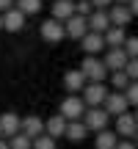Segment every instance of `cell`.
I'll return each mask as SVG.
<instances>
[{
    "mask_svg": "<svg viewBox=\"0 0 138 149\" xmlns=\"http://www.w3.org/2000/svg\"><path fill=\"white\" fill-rule=\"evenodd\" d=\"M0 31H3V14H0Z\"/></svg>",
    "mask_w": 138,
    "mask_h": 149,
    "instance_id": "obj_36",
    "label": "cell"
},
{
    "mask_svg": "<svg viewBox=\"0 0 138 149\" xmlns=\"http://www.w3.org/2000/svg\"><path fill=\"white\" fill-rule=\"evenodd\" d=\"M108 86H105V80L102 83H86V88H83V100H86V105H105V100H108Z\"/></svg>",
    "mask_w": 138,
    "mask_h": 149,
    "instance_id": "obj_5",
    "label": "cell"
},
{
    "mask_svg": "<svg viewBox=\"0 0 138 149\" xmlns=\"http://www.w3.org/2000/svg\"><path fill=\"white\" fill-rule=\"evenodd\" d=\"M89 31H91V28H89V17L72 14V17L66 19V36H69V39H77V42H80Z\"/></svg>",
    "mask_w": 138,
    "mask_h": 149,
    "instance_id": "obj_9",
    "label": "cell"
},
{
    "mask_svg": "<svg viewBox=\"0 0 138 149\" xmlns=\"http://www.w3.org/2000/svg\"><path fill=\"white\" fill-rule=\"evenodd\" d=\"M124 42H127V31L122 25H111L105 31V44L108 47H124Z\"/></svg>",
    "mask_w": 138,
    "mask_h": 149,
    "instance_id": "obj_18",
    "label": "cell"
},
{
    "mask_svg": "<svg viewBox=\"0 0 138 149\" xmlns=\"http://www.w3.org/2000/svg\"><path fill=\"white\" fill-rule=\"evenodd\" d=\"M116 149H138V144H135L133 138H122V141L116 144Z\"/></svg>",
    "mask_w": 138,
    "mask_h": 149,
    "instance_id": "obj_30",
    "label": "cell"
},
{
    "mask_svg": "<svg viewBox=\"0 0 138 149\" xmlns=\"http://www.w3.org/2000/svg\"><path fill=\"white\" fill-rule=\"evenodd\" d=\"M102 61H105V66H108L111 72H119V69H124V66H127L130 55H127V50H124V47H108Z\"/></svg>",
    "mask_w": 138,
    "mask_h": 149,
    "instance_id": "obj_8",
    "label": "cell"
},
{
    "mask_svg": "<svg viewBox=\"0 0 138 149\" xmlns=\"http://www.w3.org/2000/svg\"><path fill=\"white\" fill-rule=\"evenodd\" d=\"M124 72L130 74V80H138V58H130L127 66H124Z\"/></svg>",
    "mask_w": 138,
    "mask_h": 149,
    "instance_id": "obj_29",
    "label": "cell"
},
{
    "mask_svg": "<svg viewBox=\"0 0 138 149\" xmlns=\"http://www.w3.org/2000/svg\"><path fill=\"white\" fill-rule=\"evenodd\" d=\"M108 14H111V22H113V25H122V28H127L130 22L135 19V14L130 11V6H124V3H113L111 8H108Z\"/></svg>",
    "mask_w": 138,
    "mask_h": 149,
    "instance_id": "obj_14",
    "label": "cell"
},
{
    "mask_svg": "<svg viewBox=\"0 0 138 149\" xmlns=\"http://www.w3.org/2000/svg\"><path fill=\"white\" fill-rule=\"evenodd\" d=\"M0 138H3V135H0Z\"/></svg>",
    "mask_w": 138,
    "mask_h": 149,
    "instance_id": "obj_39",
    "label": "cell"
},
{
    "mask_svg": "<svg viewBox=\"0 0 138 149\" xmlns=\"http://www.w3.org/2000/svg\"><path fill=\"white\" fill-rule=\"evenodd\" d=\"M127 6H130V11H133V14L138 17V0H130V3H127Z\"/></svg>",
    "mask_w": 138,
    "mask_h": 149,
    "instance_id": "obj_33",
    "label": "cell"
},
{
    "mask_svg": "<svg viewBox=\"0 0 138 149\" xmlns=\"http://www.w3.org/2000/svg\"><path fill=\"white\" fill-rule=\"evenodd\" d=\"M86 83H89V77L83 74V69H69L64 74V88L69 91V94H83Z\"/></svg>",
    "mask_w": 138,
    "mask_h": 149,
    "instance_id": "obj_11",
    "label": "cell"
},
{
    "mask_svg": "<svg viewBox=\"0 0 138 149\" xmlns=\"http://www.w3.org/2000/svg\"><path fill=\"white\" fill-rule=\"evenodd\" d=\"M33 149H55V138L47 133H42L39 138H33Z\"/></svg>",
    "mask_w": 138,
    "mask_h": 149,
    "instance_id": "obj_25",
    "label": "cell"
},
{
    "mask_svg": "<svg viewBox=\"0 0 138 149\" xmlns=\"http://www.w3.org/2000/svg\"><path fill=\"white\" fill-rule=\"evenodd\" d=\"M75 8H77V14L89 17L91 11H94V3H91V0H75Z\"/></svg>",
    "mask_w": 138,
    "mask_h": 149,
    "instance_id": "obj_28",
    "label": "cell"
},
{
    "mask_svg": "<svg viewBox=\"0 0 138 149\" xmlns=\"http://www.w3.org/2000/svg\"><path fill=\"white\" fill-rule=\"evenodd\" d=\"M72 14H77V8H75V0H53V17L55 19H69Z\"/></svg>",
    "mask_w": 138,
    "mask_h": 149,
    "instance_id": "obj_20",
    "label": "cell"
},
{
    "mask_svg": "<svg viewBox=\"0 0 138 149\" xmlns=\"http://www.w3.org/2000/svg\"><path fill=\"white\" fill-rule=\"evenodd\" d=\"M113 3H124V6H127V3H130V0H113Z\"/></svg>",
    "mask_w": 138,
    "mask_h": 149,
    "instance_id": "obj_35",
    "label": "cell"
},
{
    "mask_svg": "<svg viewBox=\"0 0 138 149\" xmlns=\"http://www.w3.org/2000/svg\"><path fill=\"white\" fill-rule=\"evenodd\" d=\"M111 25H113V22H111V14H108L105 8H94V11L89 14V28H91V31L105 33Z\"/></svg>",
    "mask_w": 138,
    "mask_h": 149,
    "instance_id": "obj_15",
    "label": "cell"
},
{
    "mask_svg": "<svg viewBox=\"0 0 138 149\" xmlns=\"http://www.w3.org/2000/svg\"><path fill=\"white\" fill-rule=\"evenodd\" d=\"M22 130V119L17 116L14 111H6L3 116H0V135L3 138H11V135H17Z\"/></svg>",
    "mask_w": 138,
    "mask_h": 149,
    "instance_id": "obj_12",
    "label": "cell"
},
{
    "mask_svg": "<svg viewBox=\"0 0 138 149\" xmlns=\"http://www.w3.org/2000/svg\"><path fill=\"white\" fill-rule=\"evenodd\" d=\"M124 50H127L130 58H138V36H127V42H124Z\"/></svg>",
    "mask_w": 138,
    "mask_h": 149,
    "instance_id": "obj_27",
    "label": "cell"
},
{
    "mask_svg": "<svg viewBox=\"0 0 138 149\" xmlns=\"http://www.w3.org/2000/svg\"><path fill=\"white\" fill-rule=\"evenodd\" d=\"M116 133H119V138H135V133H138V119H135V113H122V116H116Z\"/></svg>",
    "mask_w": 138,
    "mask_h": 149,
    "instance_id": "obj_10",
    "label": "cell"
},
{
    "mask_svg": "<svg viewBox=\"0 0 138 149\" xmlns=\"http://www.w3.org/2000/svg\"><path fill=\"white\" fill-rule=\"evenodd\" d=\"M91 3H94V8H111V6H113V0H91Z\"/></svg>",
    "mask_w": 138,
    "mask_h": 149,
    "instance_id": "obj_31",
    "label": "cell"
},
{
    "mask_svg": "<svg viewBox=\"0 0 138 149\" xmlns=\"http://www.w3.org/2000/svg\"><path fill=\"white\" fill-rule=\"evenodd\" d=\"M80 69H83V74L89 77V83H102V80L111 74V69L105 66V61L97 58V55H86L83 64H80Z\"/></svg>",
    "mask_w": 138,
    "mask_h": 149,
    "instance_id": "obj_1",
    "label": "cell"
},
{
    "mask_svg": "<svg viewBox=\"0 0 138 149\" xmlns=\"http://www.w3.org/2000/svg\"><path fill=\"white\" fill-rule=\"evenodd\" d=\"M14 6H17V0H0V14L8 11V8H14Z\"/></svg>",
    "mask_w": 138,
    "mask_h": 149,
    "instance_id": "obj_32",
    "label": "cell"
},
{
    "mask_svg": "<svg viewBox=\"0 0 138 149\" xmlns=\"http://www.w3.org/2000/svg\"><path fill=\"white\" fill-rule=\"evenodd\" d=\"M8 146L11 149H33V138H28V135L20 130L17 135H11V138H8Z\"/></svg>",
    "mask_w": 138,
    "mask_h": 149,
    "instance_id": "obj_23",
    "label": "cell"
},
{
    "mask_svg": "<svg viewBox=\"0 0 138 149\" xmlns=\"http://www.w3.org/2000/svg\"><path fill=\"white\" fill-rule=\"evenodd\" d=\"M0 149H11V146H8V141H3V138H0Z\"/></svg>",
    "mask_w": 138,
    "mask_h": 149,
    "instance_id": "obj_34",
    "label": "cell"
},
{
    "mask_svg": "<svg viewBox=\"0 0 138 149\" xmlns=\"http://www.w3.org/2000/svg\"><path fill=\"white\" fill-rule=\"evenodd\" d=\"M124 94H127V100H130V105L138 108V80H133V83L124 88Z\"/></svg>",
    "mask_w": 138,
    "mask_h": 149,
    "instance_id": "obj_26",
    "label": "cell"
},
{
    "mask_svg": "<svg viewBox=\"0 0 138 149\" xmlns=\"http://www.w3.org/2000/svg\"><path fill=\"white\" fill-rule=\"evenodd\" d=\"M86 100L83 97H77V94H69L64 102H61V116H66L69 122H75V119H83V113H86Z\"/></svg>",
    "mask_w": 138,
    "mask_h": 149,
    "instance_id": "obj_4",
    "label": "cell"
},
{
    "mask_svg": "<svg viewBox=\"0 0 138 149\" xmlns=\"http://www.w3.org/2000/svg\"><path fill=\"white\" fill-rule=\"evenodd\" d=\"M80 47H83V53H86V55H100L102 50L108 47V44H105V33L89 31L83 39H80Z\"/></svg>",
    "mask_w": 138,
    "mask_h": 149,
    "instance_id": "obj_6",
    "label": "cell"
},
{
    "mask_svg": "<svg viewBox=\"0 0 138 149\" xmlns=\"http://www.w3.org/2000/svg\"><path fill=\"white\" fill-rule=\"evenodd\" d=\"M89 133H91V130L86 127V122H83V119H75V122H69V127H66V135H64V138L75 141V144H80V141H83Z\"/></svg>",
    "mask_w": 138,
    "mask_h": 149,
    "instance_id": "obj_19",
    "label": "cell"
},
{
    "mask_svg": "<svg viewBox=\"0 0 138 149\" xmlns=\"http://www.w3.org/2000/svg\"><path fill=\"white\" fill-rule=\"evenodd\" d=\"M105 108H108V113L116 119V116H122V113L130 111V100H127V94H124V91H111V94H108V100H105Z\"/></svg>",
    "mask_w": 138,
    "mask_h": 149,
    "instance_id": "obj_7",
    "label": "cell"
},
{
    "mask_svg": "<svg viewBox=\"0 0 138 149\" xmlns=\"http://www.w3.org/2000/svg\"><path fill=\"white\" fill-rule=\"evenodd\" d=\"M119 141H122V138H119L116 130H108V127H105V130H100V133H97L94 146H97V149H116Z\"/></svg>",
    "mask_w": 138,
    "mask_h": 149,
    "instance_id": "obj_17",
    "label": "cell"
},
{
    "mask_svg": "<svg viewBox=\"0 0 138 149\" xmlns=\"http://www.w3.org/2000/svg\"><path fill=\"white\" fill-rule=\"evenodd\" d=\"M25 11H20L14 6V8H8V11H3V31H8V33H17V31H22V25H25Z\"/></svg>",
    "mask_w": 138,
    "mask_h": 149,
    "instance_id": "obj_13",
    "label": "cell"
},
{
    "mask_svg": "<svg viewBox=\"0 0 138 149\" xmlns=\"http://www.w3.org/2000/svg\"><path fill=\"white\" fill-rule=\"evenodd\" d=\"M130 83H133V80H130V74L124 72V69H119V72H111V88H113V91H124Z\"/></svg>",
    "mask_w": 138,
    "mask_h": 149,
    "instance_id": "obj_22",
    "label": "cell"
},
{
    "mask_svg": "<svg viewBox=\"0 0 138 149\" xmlns=\"http://www.w3.org/2000/svg\"><path fill=\"white\" fill-rule=\"evenodd\" d=\"M133 141H135V144H138V133H135V138H133Z\"/></svg>",
    "mask_w": 138,
    "mask_h": 149,
    "instance_id": "obj_37",
    "label": "cell"
},
{
    "mask_svg": "<svg viewBox=\"0 0 138 149\" xmlns=\"http://www.w3.org/2000/svg\"><path fill=\"white\" fill-rule=\"evenodd\" d=\"M66 127H69V119L61 116V113H55L53 119H47L44 122V133L53 135V138H61V135H66Z\"/></svg>",
    "mask_w": 138,
    "mask_h": 149,
    "instance_id": "obj_16",
    "label": "cell"
},
{
    "mask_svg": "<svg viewBox=\"0 0 138 149\" xmlns=\"http://www.w3.org/2000/svg\"><path fill=\"white\" fill-rule=\"evenodd\" d=\"M83 122H86V127H89L91 133H100V130L108 127V122H111V113H108L105 105H91V108H86Z\"/></svg>",
    "mask_w": 138,
    "mask_h": 149,
    "instance_id": "obj_2",
    "label": "cell"
},
{
    "mask_svg": "<svg viewBox=\"0 0 138 149\" xmlns=\"http://www.w3.org/2000/svg\"><path fill=\"white\" fill-rule=\"evenodd\" d=\"M133 113H135V119H138V108H135V111H133Z\"/></svg>",
    "mask_w": 138,
    "mask_h": 149,
    "instance_id": "obj_38",
    "label": "cell"
},
{
    "mask_svg": "<svg viewBox=\"0 0 138 149\" xmlns=\"http://www.w3.org/2000/svg\"><path fill=\"white\" fill-rule=\"evenodd\" d=\"M22 133H25L28 138H39V135L44 133V122L39 116H25L22 119Z\"/></svg>",
    "mask_w": 138,
    "mask_h": 149,
    "instance_id": "obj_21",
    "label": "cell"
},
{
    "mask_svg": "<svg viewBox=\"0 0 138 149\" xmlns=\"http://www.w3.org/2000/svg\"><path fill=\"white\" fill-rule=\"evenodd\" d=\"M17 8L25 11L28 17H31V14H39V11H42V0H17Z\"/></svg>",
    "mask_w": 138,
    "mask_h": 149,
    "instance_id": "obj_24",
    "label": "cell"
},
{
    "mask_svg": "<svg viewBox=\"0 0 138 149\" xmlns=\"http://www.w3.org/2000/svg\"><path fill=\"white\" fill-rule=\"evenodd\" d=\"M39 33H42V39H44V42H50V44H58L61 39L66 36V22H64V19H55V17H50L47 22H42Z\"/></svg>",
    "mask_w": 138,
    "mask_h": 149,
    "instance_id": "obj_3",
    "label": "cell"
}]
</instances>
